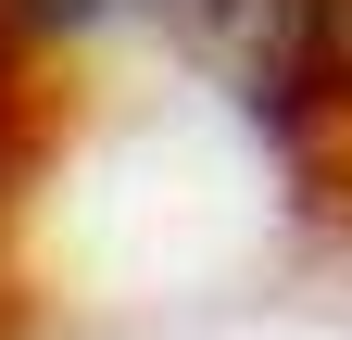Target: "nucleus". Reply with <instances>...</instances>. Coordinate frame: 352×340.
<instances>
[{
    "mask_svg": "<svg viewBox=\"0 0 352 340\" xmlns=\"http://www.w3.org/2000/svg\"><path fill=\"white\" fill-rule=\"evenodd\" d=\"M13 13H38V25H101V13H126V0H13Z\"/></svg>",
    "mask_w": 352,
    "mask_h": 340,
    "instance_id": "f257e3e1",
    "label": "nucleus"
}]
</instances>
